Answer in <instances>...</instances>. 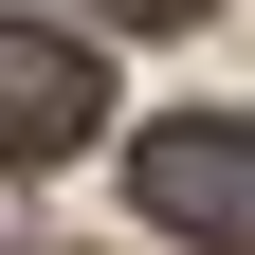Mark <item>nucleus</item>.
<instances>
[{
  "label": "nucleus",
  "mask_w": 255,
  "mask_h": 255,
  "mask_svg": "<svg viewBox=\"0 0 255 255\" xmlns=\"http://www.w3.org/2000/svg\"><path fill=\"white\" fill-rule=\"evenodd\" d=\"M128 201L182 255H255V110H164L128 128Z\"/></svg>",
  "instance_id": "obj_1"
},
{
  "label": "nucleus",
  "mask_w": 255,
  "mask_h": 255,
  "mask_svg": "<svg viewBox=\"0 0 255 255\" xmlns=\"http://www.w3.org/2000/svg\"><path fill=\"white\" fill-rule=\"evenodd\" d=\"M91 128H110V73H91L55 18H0V146L55 164V146H91Z\"/></svg>",
  "instance_id": "obj_2"
},
{
  "label": "nucleus",
  "mask_w": 255,
  "mask_h": 255,
  "mask_svg": "<svg viewBox=\"0 0 255 255\" xmlns=\"http://www.w3.org/2000/svg\"><path fill=\"white\" fill-rule=\"evenodd\" d=\"M110 18H201V0H110Z\"/></svg>",
  "instance_id": "obj_3"
}]
</instances>
